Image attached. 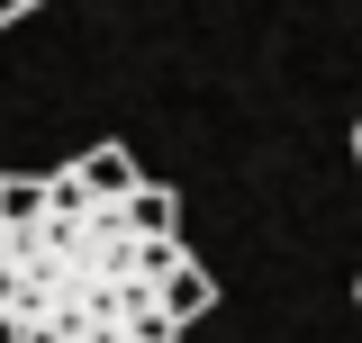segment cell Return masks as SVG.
Here are the masks:
<instances>
[{
    "mask_svg": "<svg viewBox=\"0 0 362 343\" xmlns=\"http://www.w3.org/2000/svg\"><path fill=\"white\" fill-rule=\"evenodd\" d=\"M73 181H82L90 199H109V208H127L136 190H145V172H136V154H127V145H90L82 163H73Z\"/></svg>",
    "mask_w": 362,
    "mask_h": 343,
    "instance_id": "6da1fadb",
    "label": "cell"
},
{
    "mask_svg": "<svg viewBox=\"0 0 362 343\" xmlns=\"http://www.w3.org/2000/svg\"><path fill=\"white\" fill-rule=\"evenodd\" d=\"M0 253H9V226H0Z\"/></svg>",
    "mask_w": 362,
    "mask_h": 343,
    "instance_id": "8992f818",
    "label": "cell"
},
{
    "mask_svg": "<svg viewBox=\"0 0 362 343\" xmlns=\"http://www.w3.org/2000/svg\"><path fill=\"white\" fill-rule=\"evenodd\" d=\"M209 299H218V289H209V271H199V262H173V280H163V316H173V325H190Z\"/></svg>",
    "mask_w": 362,
    "mask_h": 343,
    "instance_id": "3957f363",
    "label": "cell"
},
{
    "mask_svg": "<svg viewBox=\"0 0 362 343\" xmlns=\"http://www.w3.org/2000/svg\"><path fill=\"white\" fill-rule=\"evenodd\" d=\"M0 343H28V325H18V316H9V307H0Z\"/></svg>",
    "mask_w": 362,
    "mask_h": 343,
    "instance_id": "5b68a950",
    "label": "cell"
},
{
    "mask_svg": "<svg viewBox=\"0 0 362 343\" xmlns=\"http://www.w3.org/2000/svg\"><path fill=\"white\" fill-rule=\"evenodd\" d=\"M354 299H362V280H354Z\"/></svg>",
    "mask_w": 362,
    "mask_h": 343,
    "instance_id": "ba28073f",
    "label": "cell"
},
{
    "mask_svg": "<svg viewBox=\"0 0 362 343\" xmlns=\"http://www.w3.org/2000/svg\"><path fill=\"white\" fill-rule=\"evenodd\" d=\"M354 154H362V127H354Z\"/></svg>",
    "mask_w": 362,
    "mask_h": 343,
    "instance_id": "52a82bcc",
    "label": "cell"
},
{
    "mask_svg": "<svg viewBox=\"0 0 362 343\" xmlns=\"http://www.w3.org/2000/svg\"><path fill=\"white\" fill-rule=\"evenodd\" d=\"M45 208H54V181H37V172H9L0 181V226H37Z\"/></svg>",
    "mask_w": 362,
    "mask_h": 343,
    "instance_id": "7a4b0ae2",
    "label": "cell"
},
{
    "mask_svg": "<svg viewBox=\"0 0 362 343\" xmlns=\"http://www.w3.org/2000/svg\"><path fill=\"white\" fill-rule=\"evenodd\" d=\"M127 217L145 226V235H154V244H173V217H181V199H173V190H154V181H145V190L127 199Z\"/></svg>",
    "mask_w": 362,
    "mask_h": 343,
    "instance_id": "277c9868",
    "label": "cell"
}]
</instances>
